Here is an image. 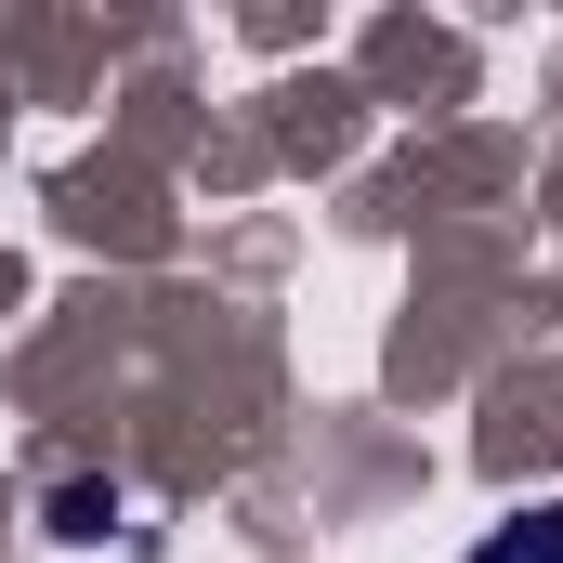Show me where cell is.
<instances>
[{
  "label": "cell",
  "instance_id": "cell-1",
  "mask_svg": "<svg viewBox=\"0 0 563 563\" xmlns=\"http://www.w3.org/2000/svg\"><path fill=\"white\" fill-rule=\"evenodd\" d=\"M472 563H563V498H525V511H498V525L472 538Z\"/></svg>",
  "mask_w": 563,
  "mask_h": 563
},
{
  "label": "cell",
  "instance_id": "cell-2",
  "mask_svg": "<svg viewBox=\"0 0 563 563\" xmlns=\"http://www.w3.org/2000/svg\"><path fill=\"white\" fill-rule=\"evenodd\" d=\"M119 525V485H53V538H106Z\"/></svg>",
  "mask_w": 563,
  "mask_h": 563
}]
</instances>
